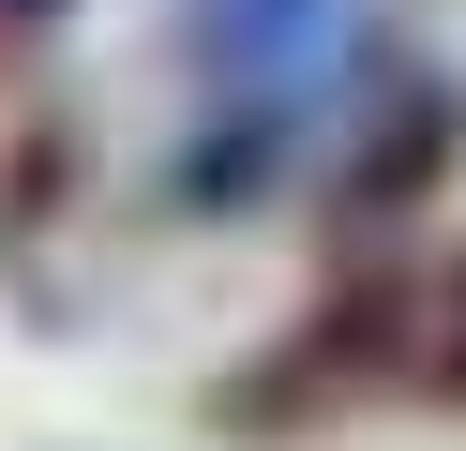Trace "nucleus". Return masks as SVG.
<instances>
[{"mask_svg":"<svg viewBox=\"0 0 466 451\" xmlns=\"http://www.w3.org/2000/svg\"><path fill=\"white\" fill-rule=\"evenodd\" d=\"M451 150H466V106H451V90H436V76H421V90H391V106L361 120V150H346V180H331V196H346V226L406 210L436 166H451Z\"/></svg>","mask_w":466,"mask_h":451,"instance_id":"3","label":"nucleus"},{"mask_svg":"<svg viewBox=\"0 0 466 451\" xmlns=\"http://www.w3.org/2000/svg\"><path fill=\"white\" fill-rule=\"evenodd\" d=\"M436 376L466 391V271H451V346H436Z\"/></svg>","mask_w":466,"mask_h":451,"instance_id":"4","label":"nucleus"},{"mask_svg":"<svg viewBox=\"0 0 466 451\" xmlns=\"http://www.w3.org/2000/svg\"><path fill=\"white\" fill-rule=\"evenodd\" d=\"M181 46L226 106H301V76L346 46V0H196Z\"/></svg>","mask_w":466,"mask_h":451,"instance_id":"2","label":"nucleus"},{"mask_svg":"<svg viewBox=\"0 0 466 451\" xmlns=\"http://www.w3.org/2000/svg\"><path fill=\"white\" fill-rule=\"evenodd\" d=\"M406 331H421V301H406L391 271H361V286H331L271 361H256V376H226V391H211V421H241V436L331 421L346 391H391V376H406Z\"/></svg>","mask_w":466,"mask_h":451,"instance_id":"1","label":"nucleus"},{"mask_svg":"<svg viewBox=\"0 0 466 451\" xmlns=\"http://www.w3.org/2000/svg\"><path fill=\"white\" fill-rule=\"evenodd\" d=\"M46 15H61V0H0V30H46Z\"/></svg>","mask_w":466,"mask_h":451,"instance_id":"5","label":"nucleus"}]
</instances>
